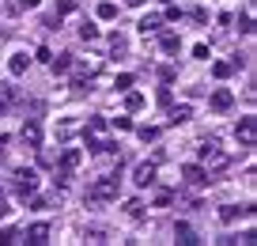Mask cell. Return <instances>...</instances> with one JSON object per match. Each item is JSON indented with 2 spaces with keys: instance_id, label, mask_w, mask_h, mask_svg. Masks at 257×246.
<instances>
[{
  "instance_id": "6da1fadb",
  "label": "cell",
  "mask_w": 257,
  "mask_h": 246,
  "mask_svg": "<svg viewBox=\"0 0 257 246\" xmlns=\"http://www.w3.org/2000/svg\"><path fill=\"white\" fill-rule=\"evenodd\" d=\"M83 140H87V148L91 151H117V144L113 140H106V121L102 118H87V125H83Z\"/></svg>"
},
{
  "instance_id": "7a4b0ae2",
  "label": "cell",
  "mask_w": 257,
  "mask_h": 246,
  "mask_svg": "<svg viewBox=\"0 0 257 246\" xmlns=\"http://www.w3.org/2000/svg\"><path fill=\"white\" fill-rule=\"evenodd\" d=\"M117 193H121L117 175H102V178H95V186H91L87 197L95 201V205H106V201H117Z\"/></svg>"
},
{
  "instance_id": "3957f363",
  "label": "cell",
  "mask_w": 257,
  "mask_h": 246,
  "mask_svg": "<svg viewBox=\"0 0 257 246\" xmlns=\"http://www.w3.org/2000/svg\"><path fill=\"white\" fill-rule=\"evenodd\" d=\"M227 163H231V159H227V151L219 148L216 140H204L201 144V167L208 171V175H212V171H223Z\"/></svg>"
},
{
  "instance_id": "277c9868",
  "label": "cell",
  "mask_w": 257,
  "mask_h": 246,
  "mask_svg": "<svg viewBox=\"0 0 257 246\" xmlns=\"http://www.w3.org/2000/svg\"><path fill=\"white\" fill-rule=\"evenodd\" d=\"M234 140H238L242 148H253V144H257V118H238V125H234Z\"/></svg>"
},
{
  "instance_id": "5b68a950",
  "label": "cell",
  "mask_w": 257,
  "mask_h": 246,
  "mask_svg": "<svg viewBox=\"0 0 257 246\" xmlns=\"http://www.w3.org/2000/svg\"><path fill=\"white\" fill-rule=\"evenodd\" d=\"M34 190H38V175L27 171V167H19L16 171V193L19 197H34Z\"/></svg>"
},
{
  "instance_id": "8992f818",
  "label": "cell",
  "mask_w": 257,
  "mask_h": 246,
  "mask_svg": "<svg viewBox=\"0 0 257 246\" xmlns=\"http://www.w3.org/2000/svg\"><path fill=\"white\" fill-rule=\"evenodd\" d=\"M80 163H83L80 148H64L61 159H57V171H61V175H72V171H80Z\"/></svg>"
},
{
  "instance_id": "52a82bcc",
  "label": "cell",
  "mask_w": 257,
  "mask_h": 246,
  "mask_svg": "<svg viewBox=\"0 0 257 246\" xmlns=\"http://www.w3.org/2000/svg\"><path fill=\"white\" fill-rule=\"evenodd\" d=\"M231 106H234V95H231L227 88H216V91L208 95V110H216V114H227Z\"/></svg>"
},
{
  "instance_id": "ba28073f",
  "label": "cell",
  "mask_w": 257,
  "mask_h": 246,
  "mask_svg": "<svg viewBox=\"0 0 257 246\" xmlns=\"http://www.w3.org/2000/svg\"><path fill=\"white\" fill-rule=\"evenodd\" d=\"M182 178H185V182H189V186H197V190L212 182V178H208V171H204L201 163H185V167H182Z\"/></svg>"
},
{
  "instance_id": "9c48e42d",
  "label": "cell",
  "mask_w": 257,
  "mask_h": 246,
  "mask_svg": "<svg viewBox=\"0 0 257 246\" xmlns=\"http://www.w3.org/2000/svg\"><path fill=\"white\" fill-rule=\"evenodd\" d=\"M23 242H31V246H46L49 242V223H31V227L23 231Z\"/></svg>"
},
{
  "instance_id": "30bf717a",
  "label": "cell",
  "mask_w": 257,
  "mask_h": 246,
  "mask_svg": "<svg viewBox=\"0 0 257 246\" xmlns=\"http://www.w3.org/2000/svg\"><path fill=\"white\" fill-rule=\"evenodd\" d=\"M155 171H159L155 163H137V171H133V182H137L140 190H148V186L155 182Z\"/></svg>"
},
{
  "instance_id": "8fae6325",
  "label": "cell",
  "mask_w": 257,
  "mask_h": 246,
  "mask_svg": "<svg viewBox=\"0 0 257 246\" xmlns=\"http://www.w3.org/2000/svg\"><path fill=\"white\" fill-rule=\"evenodd\" d=\"M174 238H178L182 246H197V242H201V238H197V231H193V223H185V220H178Z\"/></svg>"
},
{
  "instance_id": "7c38bea8",
  "label": "cell",
  "mask_w": 257,
  "mask_h": 246,
  "mask_svg": "<svg viewBox=\"0 0 257 246\" xmlns=\"http://www.w3.org/2000/svg\"><path fill=\"white\" fill-rule=\"evenodd\" d=\"M27 68H31V57H27L23 49L8 57V72H12V76H27Z\"/></svg>"
},
{
  "instance_id": "4fadbf2b",
  "label": "cell",
  "mask_w": 257,
  "mask_h": 246,
  "mask_svg": "<svg viewBox=\"0 0 257 246\" xmlns=\"http://www.w3.org/2000/svg\"><path fill=\"white\" fill-rule=\"evenodd\" d=\"M19 136H23V144H27V148H42V129H38V121H27Z\"/></svg>"
},
{
  "instance_id": "5bb4252c",
  "label": "cell",
  "mask_w": 257,
  "mask_h": 246,
  "mask_svg": "<svg viewBox=\"0 0 257 246\" xmlns=\"http://www.w3.org/2000/svg\"><path fill=\"white\" fill-rule=\"evenodd\" d=\"M159 49L163 53H178V49H182V38H178L174 31H163L159 34Z\"/></svg>"
},
{
  "instance_id": "9a60e30c",
  "label": "cell",
  "mask_w": 257,
  "mask_h": 246,
  "mask_svg": "<svg viewBox=\"0 0 257 246\" xmlns=\"http://www.w3.org/2000/svg\"><path fill=\"white\" fill-rule=\"evenodd\" d=\"M140 34H144V38H148V34H155V31H159V27H163V16H155V12H152V16H144V19H140Z\"/></svg>"
},
{
  "instance_id": "2e32d148",
  "label": "cell",
  "mask_w": 257,
  "mask_h": 246,
  "mask_svg": "<svg viewBox=\"0 0 257 246\" xmlns=\"http://www.w3.org/2000/svg\"><path fill=\"white\" fill-rule=\"evenodd\" d=\"M49 68L57 72V76H64V72H72V53H61V57H49Z\"/></svg>"
},
{
  "instance_id": "e0dca14e",
  "label": "cell",
  "mask_w": 257,
  "mask_h": 246,
  "mask_svg": "<svg viewBox=\"0 0 257 246\" xmlns=\"http://www.w3.org/2000/svg\"><path fill=\"white\" fill-rule=\"evenodd\" d=\"M125 110H128V114L144 110V95H140V91H133V88H128V91H125Z\"/></svg>"
},
{
  "instance_id": "ac0fdd59",
  "label": "cell",
  "mask_w": 257,
  "mask_h": 246,
  "mask_svg": "<svg viewBox=\"0 0 257 246\" xmlns=\"http://www.w3.org/2000/svg\"><path fill=\"white\" fill-rule=\"evenodd\" d=\"M238 216H246V208H234V205H223V208H219V220H223V223H234Z\"/></svg>"
},
{
  "instance_id": "d6986e66",
  "label": "cell",
  "mask_w": 257,
  "mask_h": 246,
  "mask_svg": "<svg viewBox=\"0 0 257 246\" xmlns=\"http://www.w3.org/2000/svg\"><path fill=\"white\" fill-rule=\"evenodd\" d=\"M231 72H234V61H216V64H212V76H216V79H227Z\"/></svg>"
},
{
  "instance_id": "ffe728a7",
  "label": "cell",
  "mask_w": 257,
  "mask_h": 246,
  "mask_svg": "<svg viewBox=\"0 0 257 246\" xmlns=\"http://www.w3.org/2000/svg\"><path fill=\"white\" fill-rule=\"evenodd\" d=\"M193 118V106H174V110H170V121H174V125H182V121H189Z\"/></svg>"
},
{
  "instance_id": "44dd1931",
  "label": "cell",
  "mask_w": 257,
  "mask_h": 246,
  "mask_svg": "<svg viewBox=\"0 0 257 246\" xmlns=\"http://www.w3.org/2000/svg\"><path fill=\"white\" fill-rule=\"evenodd\" d=\"M98 19H106V23H110V19H117V4L102 0V4H98Z\"/></svg>"
},
{
  "instance_id": "7402d4cb",
  "label": "cell",
  "mask_w": 257,
  "mask_h": 246,
  "mask_svg": "<svg viewBox=\"0 0 257 246\" xmlns=\"http://www.w3.org/2000/svg\"><path fill=\"white\" fill-rule=\"evenodd\" d=\"M12 242H23V235H19L16 227H8V231H0V246H12Z\"/></svg>"
},
{
  "instance_id": "603a6c76",
  "label": "cell",
  "mask_w": 257,
  "mask_h": 246,
  "mask_svg": "<svg viewBox=\"0 0 257 246\" xmlns=\"http://www.w3.org/2000/svg\"><path fill=\"white\" fill-rule=\"evenodd\" d=\"M80 38H83V42H95V38H98V27H95V23H83V27H80Z\"/></svg>"
},
{
  "instance_id": "cb8c5ba5",
  "label": "cell",
  "mask_w": 257,
  "mask_h": 246,
  "mask_svg": "<svg viewBox=\"0 0 257 246\" xmlns=\"http://www.w3.org/2000/svg\"><path fill=\"white\" fill-rule=\"evenodd\" d=\"M113 88H117V91H128V88H133V76H128V72H121V76L113 79Z\"/></svg>"
},
{
  "instance_id": "d4e9b609",
  "label": "cell",
  "mask_w": 257,
  "mask_h": 246,
  "mask_svg": "<svg viewBox=\"0 0 257 246\" xmlns=\"http://www.w3.org/2000/svg\"><path fill=\"white\" fill-rule=\"evenodd\" d=\"M125 212L133 216V220H140V216H144V205H140V201H128V205H125Z\"/></svg>"
},
{
  "instance_id": "484cf974",
  "label": "cell",
  "mask_w": 257,
  "mask_h": 246,
  "mask_svg": "<svg viewBox=\"0 0 257 246\" xmlns=\"http://www.w3.org/2000/svg\"><path fill=\"white\" fill-rule=\"evenodd\" d=\"M238 31H242V34H253V16H249V12L238 19Z\"/></svg>"
},
{
  "instance_id": "4316f807",
  "label": "cell",
  "mask_w": 257,
  "mask_h": 246,
  "mask_svg": "<svg viewBox=\"0 0 257 246\" xmlns=\"http://www.w3.org/2000/svg\"><path fill=\"white\" fill-rule=\"evenodd\" d=\"M155 136H159L155 125H140V140H155Z\"/></svg>"
},
{
  "instance_id": "83f0119b",
  "label": "cell",
  "mask_w": 257,
  "mask_h": 246,
  "mask_svg": "<svg viewBox=\"0 0 257 246\" xmlns=\"http://www.w3.org/2000/svg\"><path fill=\"white\" fill-rule=\"evenodd\" d=\"M110 49H113V53H125V38H121V34H113V38H110Z\"/></svg>"
},
{
  "instance_id": "f1b7e54d",
  "label": "cell",
  "mask_w": 257,
  "mask_h": 246,
  "mask_svg": "<svg viewBox=\"0 0 257 246\" xmlns=\"http://www.w3.org/2000/svg\"><path fill=\"white\" fill-rule=\"evenodd\" d=\"M170 201H174V197H170V193H167V190H163V193H155V205H159V208H167V205H170Z\"/></svg>"
},
{
  "instance_id": "f546056e",
  "label": "cell",
  "mask_w": 257,
  "mask_h": 246,
  "mask_svg": "<svg viewBox=\"0 0 257 246\" xmlns=\"http://www.w3.org/2000/svg\"><path fill=\"white\" fill-rule=\"evenodd\" d=\"M12 208H8V197H4V193H0V216H8Z\"/></svg>"
},
{
  "instance_id": "4dcf8cb0",
  "label": "cell",
  "mask_w": 257,
  "mask_h": 246,
  "mask_svg": "<svg viewBox=\"0 0 257 246\" xmlns=\"http://www.w3.org/2000/svg\"><path fill=\"white\" fill-rule=\"evenodd\" d=\"M8 110V91H0V114Z\"/></svg>"
},
{
  "instance_id": "1f68e13d",
  "label": "cell",
  "mask_w": 257,
  "mask_h": 246,
  "mask_svg": "<svg viewBox=\"0 0 257 246\" xmlns=\"http://www.w3.org/2000/svg\"><path fill=\"white\" fill-rule=\"evenodd\" d=\"M19 8H38V0H19Z\"/></svg>"
},
{
  "instance_id": "d6a6232c",
  "label": "cell",
  "mask_w": 257,
  "mask_h": 246,
  "mask_svg": "<svg viewBox=\"0 0 257 246\" xmlns=\"http://www.w3.org/2000/svg\"><path fill=\"white\" fill-rule=\"evenodd\" d=\"M128 4H133V8H140V4H144V0H128Z\"/></svg>"
},
{
  "instance_id": "836d02e7",
  "label": "cell",
  "mask_w": 257,
  "mask_h": 246,
  "mask_svg": "<svg viewBox=\"0 0 257 246\" xmlns=\"http://www.w3.org/2000/svg\"><path fill=\"white\" fill-rule=\"evenodd\" d=\"M4 144H8V136H4V133H0V148H4Z\"/></svg>"
},
{
  "instance_id": "e575fe53",
  "label": "cell",
  "mask_w": 257,
  "mask_h": 246,
  "mask_svg": "<svg viewBox=\"0 0 257 246\" xmlns=\"http://www.w3.org/2000/svg\"><path fill=\"white\" fill-rule=\"evenodd\" d=\"M163 4H170V0H163Z\"/></svg>"
}]
</instances>
